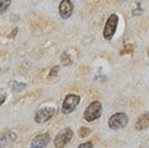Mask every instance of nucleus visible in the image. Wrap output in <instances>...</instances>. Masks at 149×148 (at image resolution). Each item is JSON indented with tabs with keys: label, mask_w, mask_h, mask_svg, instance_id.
<instances>
[{
	"label": "nucleus",
	"mask_w": 149,
	"mask_h": 148,
	"mask_svg": "<svg viewBox=\"0 0 149 148\" xmlns=\"http://www.w3.org/2000/svg\"><path fill=\"white\" fill-rule=\"evenodd\" d=\"M101 114H102V103L100 101H93L91 102L88 107L84 110V120L88 123H92L94 120L100 119Z\"/></svg>",
	"instance_id": "f257e3e1"
},
{
	"label": "nucleus",
	"mask_w": 149,
	"mask_h": 148,
	"mask_svg": "<svg viewBox=\"0 0 149 148\" xmlns=\"http://www.w3.org/2000/svg\"><path fill=\"white\" fill-rule=\"evenodd\" d=\"M73 135H74L73 129H70V128H64L63 130H60V132L56 134L55 139H54V144H55L56 148H64L72 140Z\"/></svg>",
	"instance_id": "39448f33"
},
{
	"label": "nucleus",
	"mask_w": 149,
	"mask_h": 148,
	"mask_svg": "<svg viewBox=\"0 0 149 148\" xmlns=\"http://www.w3.org/2000/svg\"><path fill=\"white\" fill-rule=\"evenodd\" d=\"M79 102H80V96L79 95H74V93L66 95L65 98H64V101H63V105H61V114L68 115V114L73 112V111L78 107Z\"/></svg>",
	"instance_id": "20e7f679"
},
{
	"label": "nucleus",
	"mask_w": 149,
	"mask_h": 148,
	"mask_svg": "<svg viewBox=\"0 0 149 148\" xmlns=\"http://www.w3.org/2000/svg\"><path fill=\"white\" fill-rule=\"evenodd\" d=\"M117 24H118V17L117 14L112 13L107 18L106 24H104V28H103V37L106 41H111L113 38L116 29H117Z\"/></svg>",
	"instance_id": "f03ea898"
},
{
	"label": "nucleus",
	"mask_w": 149,
	"mask_h": 148,
	"mask_svg": "<svg viewBox=\"0 0 149 148\" xmlns=\"http://www.w3.org/2000/svg\"><path fill=\"white\" fill-rule=\"evenodd\" d=\"M0 5H1L0 12H1V14H4L5 10L9 8V5H10V0H0Z\"/></svg>",
	"instance_id": "9d476101"
},
{
	"label": "nucleus",
	"mask_w": 149,
	"mask_h": 148,
	"mask_svg": "<svg viewBox=\"0 0 149 148\" xmlns=\"http://www.w3.org/2000/svg\"><path fill=\"white\" fill-rule=\"evenodd\" d=\"M148 56H149V51H148Z\"/></svg>",
	"instance_id": "dca6fc26"
},
{
	"label": "nucleus",
	"mask_w": 149,
	"mask_h": 148,
	"mask_svg": "<svg viewBox=\"0 0 149 148\" xmlns=\"http://www.w3.org/2000/svg\"><path fill=\"white\" fill-rule=\"evenodd\" d=\"M89 133H91V129H88V128H80L79 129V135L80 137H88L89 135Z\"/></svg>",
	"instance_id": "f8f14e48"
},
{
	"label": "nucleus",
	"mask_w": 149,
	"mask_h": 148,
	"mask_svg": "<svg viewBox=\"0 0 149 148\" xmlns=\"http://www.w3.org/2000/svg\"><path fill=\"white\" fill-rule=\"evenodd\" d=\"M50 140H51V138H50L49 133L40 134V135H37L32 139L29 148H46V146L50 143Z\"/></svg>",
	"instance_id": "6e6552de"
},
{
	"label": "nucleus",
	"mask_w": 149,
	"mask_h": 148,
	"mask_svg": "<svg viewBox=\"0 0 149 148\" xmlns=\"http://www.w3.org/2000/svg\"><path fill=\"white\" fill-rule=\"evenodd\" d=\"M56 109L55 107H50V106H43L41 109H38L35 114V121L37 124H43L47 123L51 117L55 115Z\"/></svg>",
	"instance_id": "423d86ee"
},
{
	"label": "nucleus",
	"mask_w": 149,
	"mask_h": 148,
	"mask_svg": "<svg viewBox=\"0 0 149 148\" xmlns=\"http://www.w3.org/2000/svg\"><path fill=\"white\" fill-rule=\"evenodd\" d=\"M59 68H60L59 65L54 66V68L51 69V72H50V75H49V78H52V77H55V75H56V73H57V70H59Z\"/></svg>",
	"instance_id": "ddd939ff"
},
{
	"label": "nucleus",
	"mask_w": 149,
	"mask_h": 148,
	"mask_svg": "<svg viewBox=\"0 0 149 148\" xmlns=\"http://www.w3.org/2000/svg\"><path fill=\"white\" fill-rule=\"evenodd\" d=\"M78 148H94V147L92 142H86V143H82Z\"/></svg>",
	"instance_id": "4468645a"
},
{
	"label": "nucleus",
	"mask_w": 149,
	"mask_h": 148,
	"mask_svg": "<svg viewBox=\"0 0 149 148\" xmlns=\"http://www.w3.org/2000/svg\"><path fill=\"white\" fill-rule=\"evenodd\" d=\"M74 10V4L72 3V0H61L59 5V14L63 19L70 18V15L73 14Z\"/></svg>",
	"instance_id": "0eeeda50"
},
{
	"label": "nucleus",
	"mask_w": 149,
	"mask_h": 148,
	"mask_svg": "<svg viewBox=\"0 0 149 148\" xmlns=\"http://www.w3.org/2000/svg\"><path fill=\"white\" fill-rule=\"evenodd\" d=\"M4 100H5V96H4V95H3V96H1V103H3V102H4Z\"/></svg>",
	"instance_id": "2eb2a0df"
},
{
	"label": "nucleus",
	"mask_w": 149,
	"mask_h": 148,
	"mask_svg": "<svg viewBox=\"0 0 149 148\" xmlns=\"http://www.w3.org/2000/svg\"><path fill=\"white\" fill-rule=\"evenodd\" d=\"M129 123L127 115L125 112H116L113 115H111V117L108 119V128L112 130H120L126 128Z\"/></svg>",
	"instance_id": "7ed1b4c3"
},
{
	"label": "nucleus",
	"mask_w": 149,
	"mask_h": 148,
	"mask_svg": "<svg viewBox=\"0 0 149 148\" xmlns=\"http://www.w3.org/2000/svg\"><path fill=\"white\" fill-rule=\"evenodd\" d=\"M61 63H63V65H65V66H69V65H72V59L68 56V54L66 52H64L63 54V56H61Z\"/></svg>",
	"instance_id": "9b49d317"
},
{
	"label": "nucleus",
	"mask_w": 149,
	"mask_h": 148,
	"mask_svg": "<svg viewBox=\"0 0 149 148\" xmlns=\"http://www.w3.org/2000/svg\"><path fill=\"white\" fill-rule=\"evenodd\" d=\"M149 128V112H144L143 115L138 117L135 123V129L136 130H145Z\"/></svg>",
	"instance_id": "1a4fd4ad"
}]
</instances>
